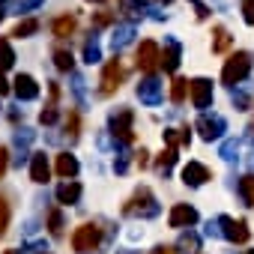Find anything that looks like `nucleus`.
Returning a JSON list of instances; mask_svg holds the SVG:
<instances>
[{"label": "nucleus", "mask_w": 254, "mask_h": 254, "mask_svg": "<svg viewBox=\"0 0 254 254\" xmlns=\"http://www.w3.org/2000/svg\"><path fill=\"white\" fill-rule=\"evenodd\" d=\"M6 168H9V150H6V147H0V180H3Z\"/></svg>", "instance_id": "nucleus-38"}, {"label": "nucleus", "mask_w": 254, "mask_h": 254, "mask_svg": "<svg viewBox=\"0 0 254 254\" xmlns=\"http://www.w3.org/2000/svg\"><path fill=\"white\" fill-rule=\"evenodd\" d=\"M194 129L200 132L203 141H218L224 135V129H227V123H224L221 114H200L197 123H194Z\"/></svg>", "instance_id": "nucleus-7"}, {"label": "nucleus", "mask_w": 254, "mask_h": 254, "mask_svg": "<svg viewBox=\"0 0 254 254\" xmlns=\"http://www.w3.org/2000/svg\"><path fill=\"white\" fill-rule=\"evenodd\" d=\"M81 191H84V189H81V183L66 180V183H60V186H57V200L72 206V203H78V200H81Z\"/></svg>", "instance_id": "nucleus-16"}, {"label": "nucleus", "mask_w": 254, "mask_h": 254, "mask_svg": "<svg viewBox=\"0 0 254 254\" xmlns=\"http://www.w3.org/2000/svg\"><path fill=\"white\" fill-rule=\"evenodd\" d=\"M189 3H191V6L197 9V18H206V15H209V9H206V6L200 3V0H189Z\"/></svg>", "instance_id": "nucleus-40"}, {"label": "nucleus", "mask_w": 254, "mask_h": 254, "mask_svg": "<svg viewBox=\"0 0 254 254\" xmlns=\"http://www.w3.org/2000/svg\"><path fill=\"white\" fill-rule=\"evenodd\" d=\"M9 215H12V209H9V200L0 194V236L6 233V227H9Z\"/></svg>", "instance_id": "nucleus-31"}, {"label": "nucleus", "mask_w": 254, "mask_h": 254, "mask_svg": "<svg viewBox=\"0 0 254 254\" xmlns=\"http://www.w3.org/2000/svg\"><path fill=\"white\" fill-rule=\"evenodd\" d=\"M159 66H162V48H159L153 39H144V42L138 45V69L147 72V75H153Z\"/></svg>", "instance_id": "nucleus-8"}, {"label": "nucleus", "mask_w": 254, "mask_h": 254, "mask_svg": "<svg viewBox=\"0 0 254 254\" xmlns=\"http://www.w3.org/2000/svg\"><path fill=\"white\" fill-rule=\"evenodd\" d=\"M84 60H87L90 66L102 60V48H99V42H96V39H90V42H84Z\"/></svg>", "instance_id": "nucleus-29"}, {"label": "nucleus", "mask_w": 254, "mask_h": 254, "mask_svg": "<svg viewBox=\"0 0 254 254\" xmlns=\"http://www.w3.org/2000/svg\"><path fill=\"white\" fill-rule=\"evenodd\" d=\"M81 132V117H78V111H69V117H66V135H78Z\"/></svg>", "instance_id": "nucleus-32"}, {"label": "nucleus", "mask_w": 254, "mask_h": 254, "mask_svg": "<svg viewBox=\"0 0 254 254\" xmlns=\"http://www.w3.org/2000/svg\"><path fill=\"white\" fill-rule=\"evenodd\" d=\"M248 254H254V251H248Z\"/></svg>", "instance_id": "nucleus-48"}, {"label": "nucleus", "mask_w": 254, "mask_h": 254, "mask_svg": "<svg viewBox=\"0 0 254 254\" xmlns=\"http://www.w3.org/2000/svg\"><path fill=\"white\" fill-rule=\"evenodd\" d=\"M248 102H251V99H248V93H242V90H239V93H233V105H236L239 111H245V108H248Z\"/></svg>", "instance_id": "nucleus-37"}, {"label": "nucleus", "mask_w": 254, "mask_h": 254, "mask_svg": "<svg viewBox=\"0 0 254 254\" xmlns=\"http://www.w3.org/2000/svg\"><path fill=\"white\" fill-rule=\"evenodd\" d=\"M3 15H6V12H3V0H0V21H3Z\"/></svg>", "instance_id": "nucleus-44"}, {"label": "nucleus", "mask_w": 254, "mask_h": 254, "mask_svg": "<svg viewBox=\"0 0 254 254\" xmlns=\"http://www.w3.org/2000/svg\"><path fill=\"white\" fill-rule=\"evenodd\" d=\"M9 93V84H6V78H3V69H0V96H6Z\"/></svg>", "instance_id": "nucleus-41"}, {"label": "nucleus", "mask_w": 254, "mask_h": 254, "mask_svg": "<svg viewBox=\"0 0 254 254\" xmlns=\"http://www.w3.org/2000/svg\"><path fill=\"white\" fill-rule=\"evenodd\" d=\"M248 132H251V141H254V126H251V129H248Z\"/></svg>", "instance_id": "nucleus-45"}, {"label": "nucleus", "mask_w": 254, "mask_h": 254, "mask_svg": "<svg viewBox=\"0 0 254 254\" xmlns=\"http://www.w3.org/2000/svg\"><path fill=\"white\" fill-rule=\"evenodd\" d=\"M135 165H138V168H147V165H150V153H147V150H138V153H135Z\"/></svg>", "instance_id": "nucleus-39"}, {"label": "nucleus", "mask_w": 254, "mask_h": 254, "mask_svg": "<svg viewBox=\"0 0 254 254\" xmlns=\"http://www.w3.org/2000/svg\"><path fill=\"white\" fill-rule=\"evenodd\" d=\"M150 254H177V251H174V248H168V245H159V248H153Z\"/></svg>", "instance_id": "nucleus-42"}, {"label": "nucleus", "mask_w": 254, "mask_h": 254, "mask_svg": "<svg viewBox=\"0 0 254 254\" xmlns=\"http://www.w3.org/2000/svg\"><path fill=\"white\" fill-rule=\"evenodd\" d=\"M42 254H48V251H42Z\"/></svg>", "instance_id": "nucleus-49"}, {"label": "nucleus", "mask_w": 254, "mask_h": 254, "mask_svg": "<svg viewBox=\"0 0 254 254\" xmlns=\"http://www.w3.org/2000/svg\"><path fill=\"white\" fill-rule=\"evenodd\" d=\"M75 27H78V18H75V15H60V18L51 24V30H54V36H57V39L72 36V33H75Z\"/></svg>", "instance_id": "nucleus-18"}, {"label": "nucleus", "mask_w": 254, "mask_h": 254, "mask_svg": "<svg viewBox=\"0 0 254 254\" xmlns=\"http://www.w3.org/2000/svg\"><path fill=\"white\" fill-rule=\"evenodd\" d=\"M72 248H75L78 254H96V251L102 248V227L93 224V221L81 224V227L72 233Z\"/></svg>", "instance_id": "nucleus-3"}, {"label": "nucleus", "mask_w": 254, "mask_h": 254, "mask_svg": "<svg viewBox=\"0 0 254 254\" xmlns=\"http://www.w3.org/2000/svg\"><path fill=\"white\" fill-rule=\"evenodd\" d=\"M48 177H51V165H48L45 153H33V159H30V180L33 183H48Z\"/></svg>", "instance_id": "nucleus-15"}, {"label": "nucleus", "mask_w": 254, "mask_h": 254, "mask_svg": "<svg viewBox=\"0 0 254 254\" xmlns=\"http://www.w3.org/2000/svg\"><path fill=\"white\" fill-rule=\"evenodd\" d=\"M111 21H114L111 12H96V15H93V27H108Z\"/></svg>", "instance_id": "nucleus-36"}, {"label": "nucleus", "mask_w": 254, "mask_h": 254, "mask_svg": "<svg viewBox=\"0 0 254 254\" xmlns=\"http://www.w3.org/2000/svg\"><path fill=\"white\" fill-rule=\"evenodd\" d=\"M177 248H180V251H186V254H194V251L200 248V236H197L194 230H189V233H183V236H180Z\"/></svg>", "instance_id": "nucleus-24"}, {"label": "nucleus", "mask_w": 254, "mask_h": 254, "mask_svg": "<svg viewBox=\"0 0 254 254\" xmlns=\"http://www.w3.org/2000/svg\"><path fill=\"white\" fill-rule=\"evenodd\" d=\"M123 212H126V215H132V218H156V215H159L156 194H153L147 186H141V189L129 197V203L123 206Z\"/></svg>", "instance_id": "nucleus-2"}, {"label": "nucleus", "mask_w": 254, "mask_h": 254, "mask_svg": "<svg viewBox=\"0 0 254 254\" xmlns=\"http://www.w3.org/2000/svg\"><path fill=\"white\" fill-rule=\"evenodd\" d=\"M236 153H239V144H236V141H227V144L221 147V156H224L227 162H233V159H236Z\"/></svg>", "instance_id": "nucleus-35"}, {"label": "nucleus", "mask_w": 254, "mask_h": 254, "mask_svg": "<svg viewBox=\"0 0 254 254\" xmlns=\"http://www.w3.org/2000/svg\"><path fill=\"white\" fill-rule=\"evenodd\" d=\"M39 123H42V126H51V123H57V108H54V105L42 108V114H39Z\"/></svg>", "instance_id": "nucleus-33"}, {"label": "nucleus", "mask_w": 254, "mask_h": 254, "mask_svg": "<svg viewBox=\"0 0 254 254\" xmlns=\"http://www.w3.org/2000/svg\"><path fill=\"white\" fill-rule=\"evenodd\" d=\"M12 66H15V51L9 48L6 39H0V69L6 72V69H12Z\"/></svg>", "instance_id": "nucleus-27"}, {"label": "nucleus", "mask_w": 254, "mask_h": 254, "mask_svg": "<svg viewBox=\"0 0 254 254\" xmlns=\"http://www.w3.org/2000/svg\"><path fill=\"white\" fill-rule=\"evenodd\" d=\"M239 194L245 197L248 206H254V174H248V177L239 180Z\"/></svg>", "instance_id": "nucleus-28"}, {"label": "nucleus", "mask_w": 254, "mask_h": 254, "mask_svg": "<svg viewBox=\"0 0 254 254\" xmlns=\"http://www.w3.org/2000/svg\"><path fill=\"white\" fill-rule=\"evenodd\" d=\"M162 3H174V0H162Z\"/></svg>", "instance_id": "nucleus-47"}, {"label": "nucleus", "mask_w": 254, "mask_h": 254, "mask_svg": "<svg viewBox=\"0 0 254 254\" xmlns=\"http://www.w3.org/2000/svg\"><path fill=\"white\" fill-rule=\"evenodd\" d=\"M138 99L144 102V105H150V108H156L159 102H162V81L159 78H144L141 84H138Z\"/></svg>", "instance_id": "nucleus-11"}, {"label": "nucleus", "mask_w": 254, "mask_h": 254, "mask_svg": "<svg viewBox=\"0 0 254 254\" xmlns=\"http://www.w3.org/2000/svg\"><path fill=\"white\" fill-rule=\"evenodd\" d=\"M54 66H57L60 72H72V69H75V57H72V51L57 48V51H54Z\"/></svg>", "instance_id": "nucleus-25"}, {"label": "nucleus", "mask_w": 254, "mask_h": 254, "mask_svg": "<svg viewBox=\"0 0 254 254\" xmlns=\"http://www.w3.org/2000/svg\"><path fill=\"white\" fill-rule=\"evenodd\" d=\"M180 57H183L180 42H177V39H168V42H165V51H162V69H165L168 75H174V72L180 69Z\"/></svg>", "instance_id": "nucleus-13"}, {"label": "nucleus", "mask_w": 254, "mask_h": 254, "mask_svg": "<svg viewBox=\"0 0 254 254\" xmlns=\"http://www.w3.org/2000/svg\"><path fill=\"white\" fill-rule=\"evenodd\" d=\"M251 66H254V60H251L248 51H236V54H230L227 63H224V69H221V84H227V87L242 84V81L251 75Z\"/></svg>", "instance_id": "nucleus-1"}, {"label": "nucleus", "mask_w": 254, "mask_h": 254, "mask_svg": "<svg viewBox=\"0 0 254 254\" xmlns=\"http://www.w3.org/2000/svg\"><path fill=\"white\" fill-rule=\"evenodd\" d=\"M48 230H51V236H63V212H60V209H51V215H48Z\"/></svg>", "instance_id": "nucleus-30"}, {"label": "nucleus", "mask_w": 254, "mask_h": 254, "mask_svg": "<svg viewBox=\"0 0 254 254\" xmlns=\"http://www.w3.org/2000/svg\"><path fill=\"white\" fill-rule=\"evenodd\" d=\"M218 233L227 239V242H233V245H245L248 239H251V230H248V224L242 221V218H233V215H218Z\"/></svg>", "instance_id": "nucleus-4"}, {"label": "nucleus", "mask_w": 254, "mask_h": 254, "mask_svg": "<svg viewBox=\"0 0 254 254\" xmlns=\"http://www.w3.org/2000/svg\"><path fill=\"white\" fill-rule=\"evenodd\" d=\"M120 12L129 15L132 21H138V18H144L150 9H147V3H141V0H120Z\"/></svg>", "instance_id": "nucleus-19"}, {"label": "nucleus", "mask_w": 254, "mask_h": 254, "mask_svg": "<svg viewBox=\"0 0 254 254\" xmlns=\"http://www.w3.org/2000/svg\"><path fill=\"white\" fill-rule=\"evenodd\" d=\"M206 180H212V174H209L206 165H200V162H189V165L183 168V183H186V186L197 189V186H203Z\"/></svg>", "instance_id": "nucleus-12"}, {"label": "nucleus", "mask_w": 254, "mask_h": 254, "mask_svg": "<svg viewBox=\"0 0 254 254\" xmlns=\"http://www.w3.org/2000/svg\"><path fill=\"white\" fill-rule=\"evenodd\" d=\"M230 42H233V39H230L227 27H221V24H218V27L212 30V54H224V51L230 48Z\"/></svg>", "instance_id": "nucleus-21"}, {"label": "nucleus", "mask_w": 254, "mask_h": 254, "mask_svg": "<svg viewBox=\"0 0 254 254\" xmlns=\"http://www.w3.org/2000/svg\"><path fill=\"white\" fill-rule=\"evenodd\" d=\"M197 218H200V215H197L194 206H189V203H177V206L171 209V215H168V224L180 230V227H194Z\"/></svg>", "instance_id": "nucleus-10"}, {"label": "nucleus", "mask_w": 254, "mask_h": 254, "mask_svg": "<svg viewBox=\"0 0 254 254\" xmlns=\"http://www.w3.org/2000/svg\"><path fill=\"white\" fill-rule=\"evenodd\" d=\"M132 123H135V114H132L129 108L114 111V114H111V132H114V138H120L123 144H132V141H135Z\"/></svg>", "instance_id": "nucleus-6"}, {"label": "nucleus", "mask_w": 254, "mask_h": 254, "mask_svg": "<svg viewBox=\"0 0 254 254\" xmlns=\"http://www.w3.org/2000/svg\"><path fill=\"white\" fill-rule=\"evenodd\" d=\"M177 159H180V156H177V147H168V150H165V153L156 159V168H159V174H165V177H168V174H171V168L177 165Z\"/></svg>", "instance_id": "nucleus-22"}, {"label": "nucleus", "mask_w": 254, "mask_h": 254, "mask_svg": "<svg viewBox=\"0 0 254 254\" xmlns=\"http://www.w3.org/2000/svg\"><path fill=\"white\" fill-rule=\"evenodd\" d=\"M242 18H245V24L254 27V0H242Z\"/></svg>", "instance_id": "nucleus-34"}, {"label": "nucleus", "mask_w": 254, "mask_h": 254, "mask_svg": "<svg viewBox=\"0 0 254 254\" xmlns=\"http://www.w3.org/2000/svg\"><path fill=\"white\" fill-rule=\"evenodd\" d=\"M123 63H120V57H114V60H108L105 63V69H102V78H99V93L102 96H114L117 90H120V84H123Z\"/></svg>", "instance_id": "nucleus-5"}, {"label": "nucleus", "mask_w": 254, "mask_h": 254, "mask_svg": "<svg viewBox=\"0 0 254 254\" xmlns=\"http://www.w3.org/2000/svg\"><path fill=\"white\" fill-rule=\"evenodd\" d=\"M39 3V0H21V9H33Z\"/></svg>", "instance_id": "nucleus-43"}, {"label": "nucleus", "mask_w": 254, "mask_h": 254, "mask_svg": "<svg viewBox=\"0 0 254 254\" xmlns=\"http://www.w3.org/2000/svg\"><path fill=\"white\" fill-rule=\"evenodd\" d=\"M90 3H105V0H90Z\"/></svg>", "instance_id": "nucleus-46"}, {"label": "nucleus", "mask_w": 254, "mask_h": 254, "mask_svg": "<svg viewBox=\"0 0 254 254\" xmlns=\"http://www.w3.org/2000/svg\"><path fill=\"white\" fill-rule=\"evenodd\" d=\"M12 84H15L12 90H15V96H18L21 102H33V99L39 96V84H36L33 75H18Z\"/></svg>", "instance_id": "nucleus-14"}, {"label": "nucleus", "mask_w": 254, "mask_h": 254, "mask_svg": "<svg viewBox=\"0 0 254 254\" xmlns=\"http://www.w3.org/2000/svg\"><path fill=\"white\" fill-rule=\"evenodd\" d=\"M189 96H191V105L194 108H209L212 105V81L209 78H194L189 81Z\"/></svg>", "instance_id": "nucleus-9"}, {"label": "nucleus", "mask_w": 254, "mask_h": 254, "mask_svg": "<svg viewBox=\"0 0 254 254\" xmlns=\"http://www.w3.org/2000/svg\"><path fill=\"white\" fill-rule=\"evenodd\" d=\"M78 171H81V165H78V159H75L72 153H60V156H57V174H60L63 180H75Z\"/></svg>", "instance_id": "nucleus-17"}, {"label": "nucleus", "mask_w": 254, "mask_h": 254, "mask_svg": "<svg viewBox=\"0 0 254 254\" xmlns=\"http://www.w3.org/2000/svg\"><path fill=\"white\" fill-rule=\"evenodd\" d=\"M186 96H189V81H186V78H174V81H171V102H174V105H183Z\"/></svg>", "instance_id": "nucleus-23"}, {"label": "nucleus", "mask_w": 254, "mask_h": 254, "mask_svg": "<svg viewBox=\"0 0 254 254\" xmlns=\"http://www.w3.org/2000/svg\"><path fill=\"white\" fill-rule=\"evenodd\" d=\"M132 36H135V24H120L114 30V36H111V45L120 51V48H126V45L132 42Z\"/></svg>", "instance_id": "nucleus-20"}, {"label": "nucleus", "mask_w": 254, "mask_h": 254, "mask_svg": "<svg viewBox=\"0 0 254 254\" xmlns=\"http://www.w3.org/2000/svg\"><path fill=\"white\" fill-rule=\"evenodd\" d=\"M39 30V21L36 18H24V21H18L15 24V30H12V36H18V39H24V36H33Z\"/></svg>", "instance_id": "nucleus-26"}]
</instances>
